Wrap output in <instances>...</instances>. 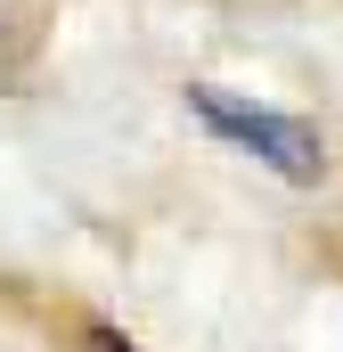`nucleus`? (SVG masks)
Listing matches in <instances>:
<instances>
[{"label": "nucleus", "mask_w": 343, "mask_h": 352, "mask_svg": "<svg viewBox=\"0 0 343 352\" xmlns=\"http://www.w3.org/2000/svg\"><path fill=\"white\" fill-rule=\"evenodd\" d=\"M188 115H196L229 156L261 164V173L286 180V188H319V180H327V131H319L311 115H294V107L246 98V90H229V82H188Z\"/></svg>", "instance_id": "f257e3e1"}, {"label": "nucleus", "mask_w": 343, "mask_h": 352, "mask_svg": "<svg viewBox=\"0 0 343 352\" xmlns=\"http://www.w3.org/2000/svg\"><path fill=\"white\" fill-rule=\"evenodd\" d=\"M90 352H139L123 328H106V320H90Z\"/></svg>", "instance_id": "f03ea898"}]
</instances>
